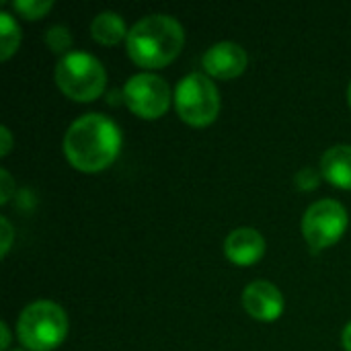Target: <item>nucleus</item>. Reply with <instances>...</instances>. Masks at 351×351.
Instances as JSON below:
<instances>
[{"label":"nucleus","instance_id":"f257e3e1","mask_svg":"<svg viewBox=\"0 0 351 351\" xmlns=\"http://www.w3.org/2000/svg\"><path fill=\"white\" fill-rule=\"evenodd\" d=\"M62 148L76 171L99 173L117 158L121 150V130L103 113H84L66 130Z\"/></svg>","mask_w":351,"mask_h":351},{"label":"nucleus","instance_id":"f03ea898","mask_svg":"<svg viewBox=\"0 0 351 351\" xmlns=\"http://www.w3.org/2000/svg\"><path fill=\"white\" fill-rule=\"evenodd\" d=\"M185 45L183 25L165 12L146 14L132 25L125 37V51L132 62L146 70H158L177 60Z\"/></svg>","mask_w":351,"mask_h":351},{"label":"nucleus","instance_id":"7ed1b4c3","mask_svg":"<svg viewBox=\"0 0 351 351\" xmlns=\"http://www.w3.org/2000/svg\"><path fill=\"white\" fill-rule=\"evenodd\" d=\"M16 337L27 351L58 350L68 337V315L58 302L35 300L21 311Z\"/></svg>","mask_w":351,"mask_h":351},{"label":"nucleus","instance_id":"20e7f679","mask_svg":"<svg viewBox=\"0 0 351 351\" xmlns=\"http://www.w3.org/2000/svg\"><path fill=\"white\" fill-rule=\"evenodd\" d=\"M56 84L68 99L76 103H90L103 95L107 86V72L101 60L93 53L70 51L58 60Z\"/></svg>","mask_w":351,"mask_h":351},{"label":"nucleus","instance_id":"39448f33","mask_svg":"<svg viewBox=\"0 0 351 351\" xmlns=\"http://www.w3.org/2000/svg\"><path fill=\"white\" fill-rule=\"evenodd\" d=\"M173 103L185 123L206 128L220 113V90L206 72H191L177 82Z\"/></svg>","mask_w":351,"mask_h":351},{"label":"nucleus","instance_id":"423d86ee","mask_svg":"<svg viewBox=\"0 0 351 351\" xmlns=\"http://www.w3.org/2000/svg\"><path fill=\"white\" fill-rule=\"evenodd\" d=\"M350 216L341 202L319 199L311 204L302 216V234L313 253L333 247L348 230Z\"/></svg>","mask_w":351,"mask_h":351},{"label":"nucleus","instance_id":"0eeeda50","mask_svg":"<svg viewBox=\"0 0 351 351\" xmlns=\"http://www.w3.org/2000/svg\"><path fill=\"white\" fill-rule=\"evenodd\" d=\"M121 93L128 109L142 119L162 117L173 101L169 82L152 72H140L130 76Z\"/></svg>","mask_w":351,"mask_h":351},{"label":"nucleus","instance_id":"6e6552de","mask_svg":"<svg viewBox=\"0 0 351 351\" xmlns=\"http://www.w3.org/2000/svg\"><path fill=\"white\" fill-rule=\"evenodd\" d=\"M249 56L237 41H218L204 51L202 66L210 78L230 80L247 70Z\"/></svg>","mask_w":351,"mask_h":351},{"label":"nucleus","instance_id":"1a4fd4ad","mask_svg":"<svg viewBox=\"0 0 351 351\" xmlns=\"http://www.w3.org/2000/svg\"><path fill=\"white\" fill-rule=\"evenodd\" d=\"M243 308L257 321H278L284 313V294L276 284L267 280H255L243 290Z\"/></svg>","mask_w":351,"mask_h":351},{"label":"nucleus","instance_id":"9d476101","mask_svg":"<svg viewBox=\"0 0 351 351\" xmlns=\"http://www.w3.org/2000/svg\"><path fill=\"white\" fill-rule=\"evenodd\" d=\"M224 255L239 267L255 265L265 255V239L253 226H239L224 239Z\"/></svg>","mask_w":351,"mask_h":351},{"label":"nucleus","instance_id":"9b49d317","mask_svg":"<svg viewBox=\"0 0 351 351\" xmlns=\"http://www.w3.org/2000/svg\"><path fill=\"white\" fill-rule=\"evenodd\" d=\"M323 179L339 189H351V144H335L327 148L319 165Z\"/></svg>","mask_w":351,"mask_h":351},{"label":"nucleus","instance_id":"f8f14e48","mask_svg":"<svg viewBox=\"0 0 351 351\" xmlns=\"http://www.w3.org/2000/svg\"><path fill=\"white\" fill-rule=\"evenodd\" d=\"M128 25L123 21V16L115 10H103L99 12L93 23H90V35L95 41H99L101 45H117L119 41H123L128 37Z\"/></svg>","mask_w":351,"mask_h":351},{"label":"nucleus","instance_id":"ddd939ff","mask_svg":"<svg viewBox=\"0 0 351 351\" xmlns=\"http://www.w3.org/2000/svg\"><path fill=\"white\" fill-rule=\"evenodd\" d=\"M21 45V27L8 10L0 12V60L6 62Z\"/></svg>","mask_w":351,"mask_h":351},{"label":"nucleus","instance_id":"4468645a","mask_svg":"<svg viewBox=\"0 0 351 351\" xmlns=\"http://www.w3.org/2000/svg\"><path fill=\"white\" fill-rule=\"evenodd\" d=\"M43 41L45 45L53 51V53H60L62 58L66 53H70V47H72V33L68 27L64 25H53L45 31L43 35Z\"/></svg>","mask_w":351,"mask_h":351},{"label":"nucleus","instance_id":"2eb2a0df","mask_svg":"<svg viewBox=\"0 0 351 351\" xmlns=\"http://www.w3.org/2000/svg\"><path fill=\"white\" fill-rule=\"evenodd\" d=\"M12 8L23 14L25 19H41L45 16L51 8H53V2L51 0H14L12 2Z\"/></svg>","mask_w":351,"mask_h":351},{"label":"nucleus","instance_id":"dca6fc26","mask_svg":"<svg viewBox=\"0 0 351 351\" xmlns=\"http://www.w3.org/2000/svg\"><path fill=\"white\" fill-rule=\"evenodd\" d=\"M321 179H323L321 169L317 171V169H313V167H304V169H300V171L296 173L294 183H296V187L302 189V191H313V189L319 187Z\"/></svg>","mask_w":351,"mask_h":351},{"label":"nucleus","instance_id":"f3484780","mask_svg":"<svg viewBox=\"0 0 351 351\" xmlns=\"http://www.w3.org/2000/svg\"><path fill=\"white\" fill-rule=\"evenodd\" d=\"M0 234H2V243H0V253L2 257L8 255L10 247H12V239H14V230H12V224L6 216L0 218Z\"/></svg>","mask_w":351,"mask_h":351},{"label":"nucleus","instance_id":"a211bd4d","mask_svg":"<svg viewBox=\"0 0 351 351\" xmlns=\"http://www.w3.org/2000/svg\"><path fill=\"white\" fill-rule=\"evenodd\" d=\"M12 189H14V183H12V177L6 169L0 171V204H8L10 195H12Z\"/></svg>","mask_w":351,"mask_h":351},{"label":"nucleus","instance_id":"6ab92c4d","mask_svg":"<svg viewBox=\"0 0 351 351\" xmlns=\"http://www.w3.org/2000/svg\"><path fill=\"white\" fill-rule=\"evenodd\" d=\"M0 140H2L0 142V154L6 156L10 152V148H12V134H10V130L6 125L0 128Z\"/></svg>","mask_w":351,"mask_h":351},{"label":"nucleus","instance_id":"aec40b11","mask_svg":"<svg viewBox=\"0 0 351 351\" xmlns=\"http://www.w3.org/2000/svg\"><path fill=\"white\" fill-rule=\"evenodd\" d=\"M0 333H2V341H0V350L6 351L10 348V329L6 323H0Z\"/></svg>","mask_w":351,"mask_h":351},{"label":"nucleus","instance_id":"412c9836","mask_svg":"<svg viewBox=\"0 0 351 351\" xmlns=\"http://www.w3.org/2000/svg\"><path fill=\"white\" fill-rule=\"evenodd\" d=\"M341 346H343L346 351H351V321L343 327V331H341Z\"/></svg>","mask_w":351,"mask_h":351},{"label":"nucleus","instance_id":"4be33fe9","mask_svg":"<svg viewBox=\"0 0 351 351\" xmlns=\"http://www.w3.org/2000/svg\"><path fill=\"white\" fill-rule=\"evenodd\" d=\"M348 101H350V107H351V82H350V86H348Z\"/></svg>","mask_w":351,"mask_h":351},{"label":"nucleus","instance_id":"5701e85b","mask_svg":"<svg viewBox=\"0 0 351 351\" xmlns=\"http://www.w3.org/2000/svg\"><path fill=\"white\" fill-rule=\"evenodd\" d=\"M12 351H27V350H12Z\"/></svg>","mask_w":351,"mask_h":351}]
</instances>
